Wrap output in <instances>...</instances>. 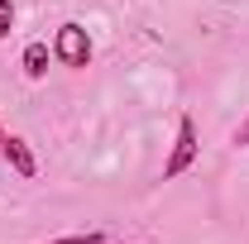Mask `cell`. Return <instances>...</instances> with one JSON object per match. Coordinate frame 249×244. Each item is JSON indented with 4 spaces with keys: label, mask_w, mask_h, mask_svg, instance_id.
<instances>
[{
    "label": "cell",
    "mask_w": 249,
    "mask_h": 244,
    "mask_svg": "<svg viewBox=\"0 0 249 244\" xmlns=\"http://www.w3.org/2000/svg\"><path fill=\"white\" fill-rule=\"evenodd\" d=\"M230 144H235V149H249V115H245V120H240V129L230 134Z\"/></svg>",
    "instance_id": "52a82bcc"
},
{
    "label": "cell",
    "mask_w": 249,
    "mask_h": 244,
    "mask_svg": "<svg viewBox=\"0 0 249 244\" xmlns=\"http://www.w3.org/2000/svg\"><path fill=\"white\" fill-rule=\"evenodd\" d=\"M48 244H106L101 230H87V235H62V240H48Z\"/></svg>",
    "instance_id": "5b68a950"
},
{
    "label": "cell",
    "mask_w": 249,
    "mask_h": 244,
    "mask_svg": "<svg viewBox=\"0 0 249 244\" xmlns=\"http://www.w3.org/2000/svg\"><path fill=\"white\" fill-rule=\"evenodd\" d=\"M0 158L10 163V173H15V177H24V182L38 177V158H34V149L19 139V134H5V139H0Z\"/></svg>",
    "instance_id": "3957f363"
},
{
    "label": "cell",
    "mask_w": 249,
    "mask_h": 244,
    "mask_svg": "<svg viewBox=\"0 0 249 244\" xmlns=\"http://www.w3.org/2000/svg\"><path fill=\"white\" fill-rule=\"evenodd\" d=\"M15 29V0H0V38H10Z\"/></svg>",
    "instance_id": "8992f818"
},
{
    "label": "cell",
    "mask_w": 249,
    "mask_h": 244,
    "mask_svg": "<svg viewBox=\"0 0 249 244\" xmlns=\"http://www.w3.org/2000/svg\"><path fill=\"white\" fill-rule=\"evenodd\" d=\"M53 58H58L62 67H72V72H82V67L91 62V38H87V29H82L77 19H67V24L53 34Z\"/></svg>",
    "instance_id": "7a4b0ae2"
},
{
    "label": "cell",
    "mask_w": 249,
    "mask_h": 244,
    "mask_svg": "<svg viewBox=\"0 0 249 244\" xmlns=\"http://www.w3.org/2000/svg\"><path fill=\"white\" fill-rule=\"evenodd\" d=\"M196 158H201V139H196V120L192 115H178V134H173V149L163 158V182H173V177H182L196 168Z\"/></svg>",
    "instance_id": "6da1fadb"
},
{
    "label": "cell",
    "mask_w": 249,
    "mask_h": 244,
    "mask_svg": "<svg viewBox=\"0 0 249 244\" xmlns=\"http://www.w3.org/2000/svg\"><path fill=\"white\" fill-rule=\"evenodd\" d=\"M48 58H53V48H48V43H43V38H34V43H24V77H29V82H43V77H48Z\"/></svg>",
    "instance_id": "277c9868"
},
{
    "label": "cell",
    "mask_w": 249,
    "mask_h": 244,
    "mask_svg": "<svg viewBox=\"0 0 249 244\" xmlns=\"http://www.w3.org/2000/svg\"><path fill=\"white\" fill-rule=\"evenodd\" d=\"M0 139H5V129H0Z\"/></svg>",
    "instance_id": "ba28073f"
}]
</instances>
